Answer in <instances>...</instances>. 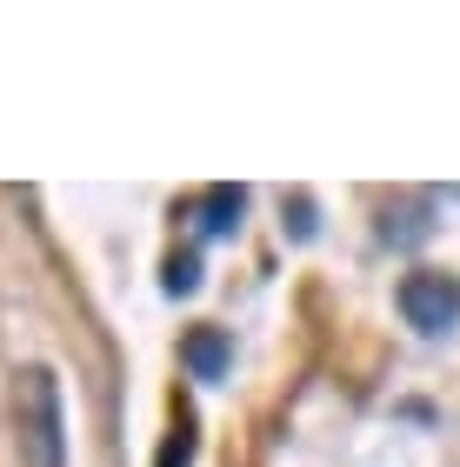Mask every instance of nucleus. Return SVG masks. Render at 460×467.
<instances>
[{
	"label": "nucleus",
	"mask_w": 460,
	"mask_h": 467,
	"mask_svg": "<svg viewBox=\"0 0 460 467\" xmlns=\"http://www.w3.org/2000/svg\"><path fill=\"white\" fill-rule=\"evenodd\" d=\"M14 448H20V467H67V414H60L54 368L14 374Z\"/></svg>",
	"instance_id": "f257e3e1"
},
{
	"label": "nucleus",
	"mask_w": 460,
	"mask_h": 467,
	"mask_svg": "<svg viewBox=\"0 0 460 467\" xmlns=\"http://www.w3.org/2000/svg\"><path fill=\"white\" fill-rule=\"evenodd\" d=\"M401 314H407V327H421V334H447L460 321V281L454 274H407L401 281Z\"/></svg>",
	"instance_id": "f03ea898"
},
{
	"label": "nucleus",
	"mask_w": 460,
	"mask_h": 467,
	"mask_svg": "<svg viewBox=\"0 0 460 467\" xmlns=\"http://www.w3.org/2000/svg\"><path fill=\"white\" fill-rule=\"evenodd\" d=\"M240 227V187H207L200 194V234H234Z\"/></svg>",
	"instance_id": "7ed1b4c3"
},
{
	"label": "nucleus",
	"mask_w": 460,
	"mask_h": 467,
	"mask_svg": "<svg viewBox=\"0 0 460 467\" xmlns=\"http://www.w3.org/2000/svg\"><path fill=\"white\" fill-rule=\"evenodd\" d=\"M187 368H194L200 380H214V374L227 368V334H220V327H200L194 341H187Z\"/></svg>",
	"instance_id": "20e7f679"
},
{
	"label": "nucleus",
	"mask_w": 460,
	"mask_h": 467,
	"mask_svg": "<svg viewBox=\"0 0 460 467\" xmlns=\"http://www.w3.org/2000/svg\"><path fill=\"white\" fill-rule=\"evenodd\" d=\"M194 281H200V261H194V254H174V261H167V287H174V294H187Z\"/></svg>",
	"instance_id": "39448f33"
}]
</instances>
